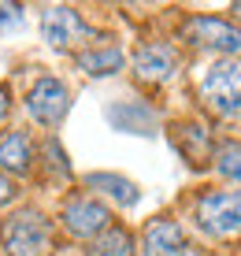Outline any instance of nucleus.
Returning a JSON list of instances; mask_svg holds the SVG:
<instances>
[{"mask_svg":"<svg viewBox=\"0 0 241 256\" xmlns=\"http://www.w3.org/2000/svg\"><path fill=\"white\" fill-rule=\"evenodd\" d=\"M108 223H112V216H108V208H104L100 200L74 197V200H67V208H64V226L74 238H100L108 230Z\"/></svg>","mask_w":241,"mask_h":256,"instance_id":"nucleus-7","label":"nucleus"},{"mask_svg":"<svg viewBox=\"0 0 241 256\" xmlns=\"http://www.w3.org/2000/svg\"><path fill=\"white\" fill-rule=\"evenodd\" d=\"M86 182H89L93 190L108 193V197L115 200V204H122V208L138 204V197H141V193H138V186H134L130 178H122V174H100V171H96V174H89Z\"/></svg>","mask_w":241,"mask_h":256,"instance_id":"nucleus-11","label":"nucleus"},{"mask_svg":"<svg viewBox=\"0 0 241 256\" xmlns=\"http://www.w3.org/2000/svg\"><path fill=\"white\" fill-rule=\"evenodd\" d=\"M174 67H178V52L164 41H152V45L138 48V56H134V70L145 82H167L174 74Z\"/></svg>","mask_w":241,"mask_h":256,"instance_id":"nucleus-9","label":"nucleus"},{"mask_svg":"<svg viewBox=\"0 0 241 256\" xmlns=\"http://www.w3.org/2000/svg\"><path fill=\"white\" fill-rule=\"evenodd\" d=\"M78 67L93 78H104V74H115L122 67V52L108 45V48H89V52H78Z\"/></svg>","mask_w":241,"mask_h":256,"instance_id":"nucleus-12","label":"nucleus"},{"mask_svg":"<svg viewBox=\"0 0 241 256\" xmlns=\"http://www.w3.org/2000/svg\"><path fill=\"white\" fill-rule=\"evenodd\" d=\"M67 108H70V93H67V86L60 82V78H41L30 90V96H26V112H30L34 122H41V126H56V122L67 116Z\"/></svg>","mask_w":241,"mask_h":256,"instance_id":"nucleus-5","label":"nucleus"},{"mask_svg":"<svg viewBox=\"0 0 241 256\" xmlns=\"http://www.w3.org/2000/svg\"><path fill=\"white\" fill-rule=\"evenodd\" d=\"M22 19V8L19 4H0V26H12Z\"/></svg>","mask_w":241,"mask_h":256,"instance_id":"nucleus-15","label":"nucleus"},{"mask_svg":"<svg viewBox=\"0 0 241 256\" xmlns=\"http://www.w3.org/2000/svg\"><path fill=\"white\" fill-rule=\"evenodd\" d=\"M141 252L145 256H190V242H186L182 226L174 219H152L141 238Z\"/></svg>","mask_w":241,"mask_h":256,"instance_id":"nucleus-8","label":"nucleus"},{"mask_svg":"<svg viewBox=\"0 0 241 256\" xmlns=\"http://www.w3.org/2000/svg\"><path fill=\"white\" fill-rule=\"evenodd\" d=\"M8 108H12V104H8V90H4V86H0V119L8 116Z\"/></svg>","mask_w":241,"mask_h":256,"instance_id":"nucleus-17","label":"nucleus"},{"mask_svg":"<svg viewBox=\"0 0 241 256\" xmlns=\"http://www.w3.org/2000/svg\"><path fill=\"white\" fill-rule=\"evenodd\" d=\"M30 138L22 134V130H12V134L0 138V171L4 174H26L30 171Z\"/></svg>","mask_w":241,"mask_h":256,"instance_id":"nucleus-10","label":"nucleus"},{"mask_svg":"<svg viewBox=\"0 0 241 256\" xmlns=\"http://www.w3.org/2000/svg\"><path fill=\"white\" fill-rule=\"evenodd\" d=\"M216 167H219V174L241 182V145H222L216 152Z\"/></svg>","mask_w":241,"mask_h":256,"instance_id":"nucleus-14","label":"nucleus"},{"mask_svg":"<svg viewBox=\"0 0 241 256\" xmlns=\"http://www.w3.org/2000/svg\"><path fill=\"white\" fill-rule=\"evenodd\" d=\"M200 96L216 116L241 112V56H219L200 78Z\"/></svg>","mask_w":241,"mask_h":256,"instance_id":"nucleus-1","label":"nucleus"},{"mask_svg":"<svg viewBox=\"0 0 241 256\" xmlns=\"http://www.w3.org/2000/svg\"><path fill=\"white\" fill-rule=\"evenodd\" d=\"M197 223L200 230L230 238L241 234V193H208L197 200Z\"/></svg>","mask_w":241,"mask_h":256,"instance_id":"nucleus-4","label":"nucleus"},{"mask_svg":"<svg viewBox=\"0 0 241 256\" xmlns=\"http://www.w3.org/2000/svg\"><path fill=\"white\" fill-rule=\"evenodd\" d=\"M0 242L12 256H41L48 249V223L38 212H15L0 226Z\"/></svg>","mask_w":241,"mask_h":256,"instance_id":"nucleus-2","label":"nucleus"},{"mask_svg":"<svg viewBox=\"0 0 241 256\" xmlns=\"http://www.w3.org/2000/svg\"><path fill=\"white\" fill-rule=\"evenodd\" d=\"M41 34H44V41H48L52 48H70L74 41L89 38V26L82 22V15H78L74 8L56 4V8H48V12L41 15Z\"/></svg>","mask_w":241,"mask_h":256,"instance_id":"nucleus-6","label":"nucleus"},{"mask_svg":"<svg viewBox=\"0 0 241 256\" xmlns=\"http://www.w3.org/2000/svg\"><path fill=\"white\" fill-rule=\"evenodd\" d=\"M93 256H134V238L122 226H108L93 242Z\"/></svg>","mask_w":241,"mask_h":256,"instance_id":"nucleus-13","label":"nucleus"},{"mask_svg":"<svg viewBox=\"0 0 241 256\" xmlns=\"http://www.w3.org/2000/svg\"><path fill=\"white\" fill-rule=\"evenodd\" d=\"M186 41L197 48H212L222 52V56H241V30L226 19H216V15H197L182 26Z\"/></svg>","mask_w":241,"mask_h":256,"instance_id":"nucleus-3","label":"nucleus"},{"mask_svg":"<svg viewBox=\"0 0 241 256\" xmlns=\"http://www.w3.org/2000/svg\"><path fill=\"white\" fill-rule=\"evenodd\" d=\"M12 200V182L4 178V171H0V204H8Z\"/></svg>","mask_w":241,"mask_h":256,"instance_id":"nucleus-16","label":"nucleus"}]
</instances>
